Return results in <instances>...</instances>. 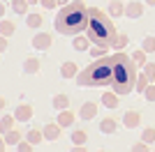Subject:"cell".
<instances>
[{
  "label": "cell",
  "instance_id": "cell-3",
  "mask_svg": "<svg viewBox=\"0 0 155 152\" xmlns=\"http://www.w3.org/2000/svg\"><path fill=\"white\" fill-rule=\"evenodd\" d=\"M111 81H114V55L97 58L77 74V83L81 88H107L111 85Z\"/></svg>",
  "mask_w": 155,
  "mask_h": 152
},
{
  "label": "cell",
  "instance_id": "cell-37",
  "mask_svg": "<svg viewBox=\"0 0 155 152\" xmlns=\"http://www.w3.org/2000/svg\"><path fill=\"white\" fill-rule=\"evenodd\" d=\"M67 2H72V0H58V5H67Z\"/></svg>",
  "mask_w": 155,
  "mask_h": 152
},
{
  "label": "cell",
  "instance_id": "cell-6",
  "mask_svg": "<svg viewBox=\"0 0 155 152\" xmlns=\"http://www.w3.org/2000/svg\"><path fill=\"white\" fill-rule=\"evenodd\" d=\"M60 134H63V125H60L58 120H56V122H49V125L44 127V138H46V141L60 138Z\"/></svg>",
  "mask_w": 155,
  "mask_h": 152
},
{
  "label": "cell",
  "instance_id": "cell-22",
  "mask_svg": "<svg viewBox=\"0 0 155 152\" xmlns=\"http://www.w3.org/2000/svg\"><path fill=\"white\" fill-rule=\"evenodd\" d=\"M86 141H88V134H86V129H77V131L72 134V143H74V145H84Z\"/></svg>",
  "mask_w": 155,
  "mask_h": 152
},
{
  "label": "cell",
  "instance_id": "cell-5",
  "mask_svg": "<svg viewBox=\"0 0 155 152\" xmlns=\"http://www.w3.org/2000/svg\"><path fill=\"white\" fill-rule=\"evenodd\" d=\"M51 42H53V37L49 35V32H37L35 37H32V46L37 51H46L49 46H51Z\"/></svg>",
  "mask_w": 155,
  "mask_h": 152
},
{
  "label": "cell",
  "instance_id": "cell-14",
  "mask_svg": "<svg viewBox=\"0 0 155 152\" xmlns=\"http://www.w3.org/2000/svg\"><path fill=\"white\" fill-rule=\"evenodd\" d=\"M14 120H16V115H2V120H0V134H7L14 129Z\"/></svg>",
  "mask_w": 155,
  "mask_h": 152
},
{
  "label": "cell",
  "instance_id": "cell-9",
  "mask_svg": "<svg viewBox=\"0 0 155 152\" xmlns=\"http://www.w3.org/2000/svg\"><path fill=\"white\" fill-rule=\"evenodd\" d=\"M139 122H141V113H139V111H127V113L123 115V125L127 127V129L139 127Z\"/></svg>",
  "mask_w": 155,
  "mask_h": 152
},
{
  "label": "cell",
  "instance_id": "cell-31",
  "mask_svg": "<svg viewBox=\"0 0 155 152\" xmlns=\"http://www.w3.org/2000/svg\"><path fill=\"white\" fill-rule=\"evenodd\" d=\"M143 74L155 83V62H146V65H143Z\"/></svg>",
  "mask_w": 155,
  "mask_h": 152
},
{
  "label": "cell",
  "instance_id": "cell-8",
  "mask_svg": "<svg viewBox=\"0 0 155 152\" xmlns=\"http://www.w3.org/2000/svg\"><path fill=\"white\" fill-rule=\"evenodd\" d=\"M14 115H16V120H19V122H28L32 118V106H30V104H19L16 111H14Z\"/></svg>",
  "mask_w": 155,
  "mask_h": 152
},
{
  "label": "cell",
  "instance_id": "cell-15",
  "mask_svg": "<svg viewBox=\"0 0 155 152\" xmlns=\"http://www.w3.org/2000/svg\"><path fill=\"white\" fill-rule=\"evenodd\" d=\"M39 67H42V62H39L37 58H28L26 62H23V69H26V74H37Z\"/></svg>",
  "mask_w": 155,
  "mask_h": 152
},
{
  "label": "cell",
  "instance_id": "cell-17",
  "mask_svg": "<svg viewBox=\"0 0 155 152\" xmlns=\"http://www.w3.org/2000/svg\"><path fill=\"white\" fill-rule=\"evenodd\" d=\"M125 44H127V35H125V32H116V37H114V42H111V49L123 51Z\"/></svg>",
  "mask_w": 155,
  "mask_h": 152
},
{
  "label": "cell",
  "instance_id": "cell-12",
  "mask_svg": "<svg viewBox=\"0 0 155 152\" xmlns=\"http://www.w3.org/2000/svg\"><path fill=\"white\" fill-rule=\"evenodd\" d=\"M118 97H120V95L114 92V90H111V92H104V95H102V104L107 108H116L118 106Z\"/></svg>",
  "mask_w": 155,
  "mask_h": 152
},
{
  "label": "cell",
  "instance_id": "cell-18",
  "mask_svg": "<svg viewBox=\"0 0 155 152\" xmlns=\"http://www.w3.org/2000/svg\"><path fill=\"white\" fill-rule=\"evenodd\" d=\"M100 129H102L104 134H114V131L118 129V122L114 120V118H104L102 125H100Z\"/></svg>",
  "mask_w": 155,
  "mask_h": 152
},
{
  "label": "cell",
  "instance_id": "cell-30",
  "mask_svg": "<svg viewBox=\"0 0 155 152\" xmlns=\"http://www.w3.org/2000/svg\"><path fill=\"white\" fill-rule=\"evenodd\" d=\"M132 58H134V62L139 65V67H143V65H146V51H134V53H132Z\"/></svg>",
  "mask_w": 155,
  "mask_h": 152
},
{
  "label": "cell",
  "instance_id": "cell-27",
  "mask_svg": "<svg viewBox=\"0 0 155 152\" xmlns=\"http://www.w3.org/2000/svg\"><path fill=\"white\" fill-rule=\"evenodd\" d=\"M42 138H44V131H39V129H30L28 131V141H30L32 145H37Z\"/></svg>",
  "mask_w": 155,
  "mask_h": 152
},
{
  "label": "cell",
  "instance_id": "cell-1",
  "mask_svg": "<svg viewBox=\"0 0 155 152\" xmlns=\"http://www.w3.org/2000/svg\"><path fill=\"white\" fill-rule=\"evenodd\" d=\"M88 21H91V9L86 7V2L84 0H72V2L60 7L53 25H56V32H60V35L77 37L79 32L88 30Z\"/></svg>",
  "mask_w": 155,
  "mask_h": 152
},
{
  "label": "cell",
  "instance_id": "cell-28",
  "mask_svg": "<svg viewBox=\"0 0 155 152\" xmlns=\"http://www.w3.org/2000/svg\"><path fill=\"white\" fill-rule=\"evenodd\" d=\"M141 49L146 51V53H155V37H143Z\"/></svg>",
  "mask_w": 155,
  "mask_h": 152
},
{
  "label": "cell",
  "instance_id": "cell-23",
  "mask_svg": "<svg viewBox=\"0 0 155 152\" xmlns=\"http://www.w3.org/2000/svg\"><path fill=\"white\" fill-rule=\"evenodd\" d=\"M150 83H153V81H150L148 76H146V74H141L139 78H137V92H141V95H143V92H146V88H148Z\"/></svg>",
  "mask_w": 155,
  "mask_h": 152
},
{
  "label": "cell",
  "instance_id": "cell-33",
  "mask_svg": "<svg viewBox=\"0 0 155 152\" xmlns=\"http://www.w3.org/2000/svg\"><path fill=\"white\" fill-rule=\"evenodd\" d=\"M32 147H35V145H32L30 141H28V143H16V150H19V152H30Z\"/></svg>",
  "mask_w": 155,
  "mask_h": 152
},
{
  "label": "cell",
  "instance_id": "cell-11",
  "mask_svg": "<svg viewBox=\"0 0 155 152\" xmlns=\"http://www.w3.org/2000/svg\"><path fill=\"white\" fill-rule=\"evenodd\" d=\"M79 67L74 62H70V60H67V62H63V67H60V76H63V78H74V76L79 74Z\"/></svg>",
  "mask_w": 155,
  "mask_h": 152
},
{
  "label": "cell",
  "instance_id": "cell-2",
  "mask_svg": "<svg viewBox=\"0 0 155 152\" xmlns=\"http://www.w3.org/2000/svg\"><path fill=\"white\" fill-rule=\"evenodd\" d=\"M137 67L134 58L127 55L125 51H116L114 53V81H111V90L118 92V95H130L137 90Z\"/></svg>",
  "mask_w": 155,
  "mask_h": 152
},
{
  "label": "cell",
  "instance_id": "cell-35",
  "mask_svg": "<svg viewBox=\"0 0 155 152\" xmlns=\"http://www.w3.org/2000/svg\"><path fill=\"white\" fill-rule=\"evenodd\" d=\"M132 150L143 152V150H148V143H146V141H143V143H137V145H132Z\"/></svg>",
  "mask_w": 155,
  "mask_h": 152
},
{
  "label": "cell",
  "instance_id": "cell-29",
  "mask_svg": "<svg viewBox=\"0 0 155 152\" xmlns=\"http://www.w3.org/2000/svg\"><path fill=\"white\" fill-rule=\"evenodd\" d=\"M141 141H146V143H155V127H146V129H143Z\"/></svg>",
  "mask_w": 155,
  "mask_h": 152
},
{
  "label": "cell",
  "instance_id": "cell-32",
  "mask_svg": "<svg viewBox=\"0 0 155 152\" xmlns=\"http://www.w3.org/2000/svg\"><path fill=\"white\" fill-rule=\"evenodd\" d=\"M143 97L148 101H155V83H150L148 88H146V92H143Z\"/></svg>",
  "mask_w": 155,
  "mask_h": 152
},
{
  "label": "cell",
  "instance_id": "cell-38",
  "mask_svg": "<svg viewBox=\"0 0 155 152\" xmlns=\"http://www.w3.org/2000/svg\"><path fill=\"white\" fill-rule=\"evenodd\" d=\"M146 2H148V5H153V7H155V0H146Z\"/></svg>",
  "mask_w": 155,
  "mask_h": 152
},
{
  "label": "cell",
  "instance_id": "cell-25",
  "mask_svg": "<svg viewBox=\"0 0 155 152\" xmlns=\"http://www.w3.org/2000/svg\"><path fill=\"white\" fill-rule=\"evenodd\" d=\"M14 30H16V28H14L12 21H2V23H0V32H2V37H12Z\"/></svg>",
  "mask_w": 155,
  "mask_h": 152
},
{
  "label": "cell",
  "instance_id": "cell-36",
  "mask_svg": "<svg viewBox=\"0 0 155 152\" xmlns=\"http://www.w3.org/2000/svg\"><path fill=\"white\" fill-rule=\"evenodd\" d=\"M7 49V37H2V39H0V51H5Z\"/></svg>",
  "mask_w": 155,
  "mask_h": 152
},
{
  "label": "cell",
  "instance_id": "cell-20",
  "mask_svg": "<svg viewBox=\"0 0 155 152\" xmlns=\"http://www.w3.org/2000/svg\"><path fill=\"white\" fill-rule=\"evenodd\" d=\"M28 7H30L28 0H12V9L16 14H28Z\"/></svg>",
  "mask_w": 155,
  "mask_h": 152
},
{
  "label": "cell",
  "instance_id": "cell-16",
  "mask_svg": "<svg viewBox=\"0 0 155 152\" xmlns=\"http://www.w3.org/2000/svg\"><path fill=\"white\" fill-rule=\"evenodd\" d=\"M109 14H111V16H125V5L120 2V0H111Z\"/></svg>",
  "mask_w": 155,
  "mask_h": 152
},
{
  "label": "cell",
  "instance_id": "cell-34",
  "mask_svg": "<svg viewBox=\"0 0 155 152\" xmlns=\"http://www.w3.org/2000/svg\"><path fill=\"white\" fill-rule=\"evenodd\" d=\"M39 2H42V7H44V9H53V7L58 5V0H39Z\"/></svg>",
  "mask_w": 155,
  "mask_h": 152
},
{
  "label": "cell",
  "instance_id": "cell-10",
  "mask_svg": "<svg viewBox=\"0 0 155 152\" xmlns=\"http://www.w3.org/2000/svg\"><path fill=\"white\" fill-rule=\"evenodd\" d=\"M141 14H143V2H130V5H125V16L139 19Z\"/></svg>",
  "mask_w": 155,
  "mask_h": 152
},
{
  "label": "cell",
  "instance_id": "cell-24",
  "mask_svg": "<svg viewBox=\"0 0 155 152\" xmlns=\"http://www.w3.org/2000/svg\"><path fill=\"white\" fill-rule=\"evenodd\" d=\"M19 141H21V131H16V129H12V131L5 134V143L7 145H16Z\"/></svg>",
  "mask_w": 155,
  "mask_h": 152
},
{
  "label": "cell",
  "instance_id": "cell-13",
  "mask_svg": "<svg viewBox=\"0 0 155 152\" xmlns=\"http://www.w3.org/2000/svg\"><path fill=\"white\" fill-rule=\"evenodd\" d=\"M91 44H93V42H91L88 35H77V37H74V49H77V51H88Z\"/></svg>",
  "mask_w": 155,
  "mask_h": 152
},
{
  "label": "cell",
  "instance_id": "cell-26",
  "mask_svg": "<svg viewBox=\"0 0 155 152\" xmlns=\"http://www.w3.org/2000/svg\"><path fill=\"white\" fill-rule=\"evenodd\" d=\"M42 14H28V28H32V30H35V28H39V25H42Z\"/></svg>",
  "mask_w": 155,
  "mask_h": 152
},
{
  "label": "cell",
  "instance_id": "cell-4",
  "mask_svg": "<svg viewBox=\"0 0 155 152\" xmlns=\"http://www.w3.org/2000/svg\"><path fill=\"white\" fill-rule=\"evenodd\" d=\"M116 23H114V16L100 9V7H91V21H88V30L86 35L91 37V42L95 46H102V49L109 51L111 42L116 37Z\"/></svg>",
  "mask_w": 155,
  "mask_h": 152
},
{
  "label": "cell",
  "instance_id": "cell-21",
  "mask_svg": "<svg viewBox=\"0 0 155 152\" xmlns=\"http://www.w3.org/2000/svg\"><path fill=\"white\" fill-rule=\"evenodd\" d=\"M58 122H60L63 127L72 125V122H74V113H72V111H67V108H63V111H60V115H58Z\"/></svg>",
  "mask_w": 155,
  "mask_h": 152
},
{
  "label": "cell",
  "instance_id": "cell-39",
  "mask_svg": "<svg viewBox=\"0 0 155 152\" xmlns=\"http://www.w3.org/2000/svg\"><path fill=\"white\" fill-rule=\"evenodd\" d=\"M28 2H30V5H35V2H37V0H28Z\"/></svg>",
  "mask_w": 155,
  "mask_h": 152
},
{
  "label": "cell",
  "instance_id": "cell-19",
  "mask_svg": "<svg viewBox=\"0 0 155 152\" xmlns=\"http://www.w3.org/2000/svg\"><path fill=\"white\" fill-rule=\"evenodd\" d=\"M53 106L58 108V111H63V108H67V106H70V97L65 95V92H60V95H56V97H53Z\"/></svg>",
  "mask_w": 155,
  "mask_h": 152
},
{
  "label": "cell",
  "instance_id": "cell-7",
  "mask_svg": "<svg viewBox=\"0 0 155 152\" xmlns=\"http://www.w3.org/2000/svg\"><path fill=\"white\" fill-rule=\"evenodd\" d=\"M97 115V104L95 101H86L84 106H81V111H79V118L81 120H93Z\"/></svg>",
  "mask_w": 155,
  "mask_h": 152
}]
</instances>
